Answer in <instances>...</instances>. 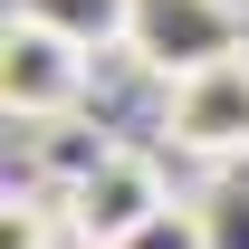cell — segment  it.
<instances>
[{"mask_svg": "<svg viewBox=\"0 0 249 249\" xmlns=\"http://www.w3.org/2000/svg\"><path fill=\"white\" fill-rule=\"evenodd\" d=\"M0 249H48V211H19V201H10V230H0Z\"/></svg>", "mask_w": 249, "mask_h": 249, "instance_id": "8", "label": "cell"}, {"mask_svg": "<svg viewBox=\"0 0 249 249\" xmlns=\"http://www.w3.org/2000/svg\"><path fill=\"white\" fill-rule=\"evenodd\" d=\"M10 10H38L77 48H124V29H134V0H10Z\"/></svg>", "mask_w": 249, "mask_h": 249, "instance_id": "5", "label": "cell"}, {"mask_svg": "<svg viewBox=\"0 0 249 249\" xmlns=\"http://www.w3.org/2000/svg\"><path fill=\"white\" fill-rule=\"evenodd\" d=\"M124 249H211V220H201V201H163Z\"/></svg>", "mask_w": 249, "mask_h": 249, "instance_id": "7", "label": "cell"}, {"mask_svg": "<svg viewBox=\"0 0 249 249\" xmlns=\"http://www.w3.org/2000/svg\"><path fill=\"white\" fill-rule=\"evenodd\" d=\"M173 192H163V173L144 154H124V144H96L87 163H77V182H67V230L87 249H124L144 220L163 211Z\"/></svg>", "mask_w": 249, "mask_h": 249, "instance_id": "2", "label": "cell"}, {"mask_svg": "<svg viewBox=\"0 0 249 249\" xmlns=\"http://www.w3.org/2000/svg\"><path fill=\"white\" fill-rule=\"evenodd\" d=\"M240 48H249L240 0H134V29H124V58L154 67L163 87H182V77L240 58Z\"/></svg>", "mask_w": 249, "mask_h": 249, "instance_id": "1", "label": "cell"}, {"mask_svg": "<svg viewBox=\"0 0 249 249\" xmlns=\"http://www.w3.org/2000/svg\"><path fill=\"white\" fill-rule=\"evenodd\" d=\"M201 220H211V249H249V173H220L201 192Z\"/></svg>", "mask_w": 249, "mask_h": 249, "instance_id": "6", "label": "cell"}, {"mask_svg": "<svg viewBox=\"0 0 249 249\" xmlns=\"http://www.w3.org/2000/svg\"><path fill=\"white\" fill-rule=\"evenodd\" d=\"M87 58L96 48H77L67 29H48L38 10H10V38H0V96H10V115H67L77 96H87Z\"/></svg>", "mask_w": 249, "mask_h": 249, "instance_id": "3", "label": "cell"}, {"mask_svg": "<svg viewBox=\"0 0 249 249\" xmlns=\"http://www.w3.org/2000/svg\"><path fill=\"white\" fill-rule=\"evenodd\" d=\"M163 134L201 163H249V48L201 67V77H182L173 106H163Z\"/></svg>", "mask_w": 249, "mask_h": 249, "instance_id": "4", "label": "cell"}]
</instances>
